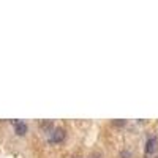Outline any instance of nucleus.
Returning a JSON list of instances; mask_svg holds the SVG:
<instances>
[{
	"label": "nucleus",
	"instance_id": "1",
	"mask_svg": "<svg viewBox=\"0 0 158 158\" xmlns=\"http://www.w3.org/2000/svg\"><path fill=\"white\" fill-rule=\"evenodd\" d=\"M65 138H67V133H65V130L63 128H54L52 130V133H51V142H63Z\"/></svg>",
	"mask_w": 158,
	"mask_h": 158
},
{
	"label": "nucleus",
	"instance_id": "2",
	"mask_svg": "<svg viewBox=\"0 0 158 158\" xmlns=\"http://www.w3.org/2000/svg\"><path fill=\"white\" fill-rule=\"evenodd\" d=\"M156 147H158V142H156L155 138L147 139V142H146V153H147V155L155 153V152H156Z\"/></svg>",
	"mask_w": 158,
	"mask_h": 158
},
{
	"label": "nucleus",
	"instance_id": "3",
	"mask_svg": "<svg viewBox=\"0 0 158 158\" xmlns=\"http://www.w3.org/2000/svg\"><path fill=\"white\" fill-rule=\"evenodd\" d=\"M15 131L18 136H24L25 133H27V125H25L24 122H19L16 127H15Z\"/></svg>",
	"mask_w": 158,
	"mask_h": 158
},
{
	"label": "nucleus",
	"instance_id": "4",
	"mask_svg": "<svg viewBox=\"0 0 158 158\" xmlns=\"http://www.w3.org/2000/svg\"><path fill=\"white\" fill-rule=\"evenodd\" d=\"M40 128H41L43 131H52L54 128H52V122L51 120H40Z\"/></svg>",
	"mask_w": 158,
	"mask_h": 158
},
{
	"label": "nucleus",
	"instance_id": "5",
	"mask_svg": "<svg viewBox=\"0 0 158 158\" xmlns=\"http://www.w3.org/2000/svg\"><path fill=\"white\" fill-rule=\"evenodd\" d=\"M112 125L114 127H125L127 122L125 120H120V118H115V120H112Z\"/></svg>",
	"mask_w": 158,
	"mask_h": 158
},
{
	"label": "nucleus",
	"instance_id": "6",
	"mask_svg": "<svg viewBox=\"0 0 158 158\" xmlns=\"http://www.w3.org/2000/svg\"><path fill=\"white\" fill-rule=\"evenodd\" d=\"M120 158H131V153L128 150H122L120 152Z\"/></svg>",
	"mask_w": 158,
	"mask_h": 158
},
{
	"label": "nucleus",
	"instance_id": "7",
	"mask_svg": "<svg viewBox=\"0 0 158 158\" xmlns=\"http://www.w3.org/2000/svg\"><path fill=\"white\" fill-rule=\"evenodd\" d=\"M90 158H103V155H101L100 152H92V155H90Z\"/></svg>",
	"mask_w": 158,
	"mask_h": 158
},
{
	"label": "nucleus",
	"instance_id": "8",
	"mask_svg": "<svg viewBox=\"0 0 158 158\" xmlns=\"http://www.w3.org/2000/svg\"><path fill=\"white\" fill-rule=\"evenodd\" d=\"M73 158H79V156H73Z\"/></svg>",
	"mask_w": 158,
	"mask_h": 158
},
{
	"label": "nucleus",
	"instance_id": "9",
	"mask_svg": "<svg viewBox=\"0 0 158 158\" xmlns=\"http://www.w3.org/2000/svg\"><path fill=\"white\" fill-rule=\"evenodd\" d=\"M156 158H158V156H156Z\"/></svg>",
	"mask_w": 158,
	"mask_h": 158
}]
</instances>
